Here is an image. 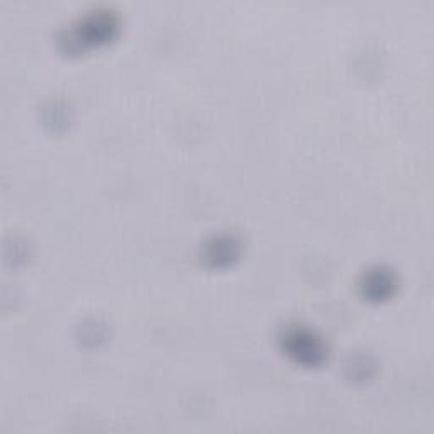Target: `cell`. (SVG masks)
Segmentation results:
<instances>
[{"label":"cell","instance_id":"obj_1","mask_svg":"<svg viewBox=\"0 0 434 434\" xmlns=\"http://www.w3.org/2000/svg\"><path fill=\"white\" fill-rule=\"evenodd\" d=\"M289 340H292V352L300 354V358H307V360L314 361L317 356H321V346L317 343L316 337L311 335H304V333H294Z\"/></svg>","mask_w":434,"mask_h":434}]
</instances>
